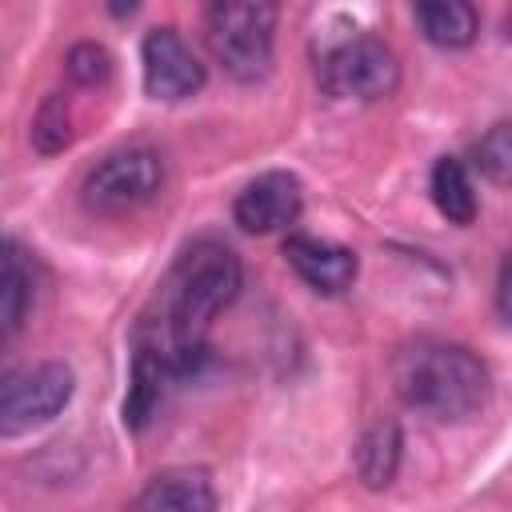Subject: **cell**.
Returning <instances> with one entry per match:
<instances>
[{
	"label": "cell",
	"mask_w": 512,
	"mask_h": 512,
	"mask_svg": "<svg viewBox=\"0 0 512 512\" xmlns=\"http://www.w3.org/2000/svg\"><path fill=\"white\" fill-rule=\"evenodd\" d=\"M280 0H204V44L212 60L240 84H256L272 68Z\"/></svg>",
	"instance_id": "cell-3"
},
{
	"label": "cell",
	"mask_w": 512,
	"mask_h": 512,
	"mask_svg": "<svg viewBox=\"0 0 512 512\" xmlns=\"http://www.w3.org/2000/svg\"><path fill=\"white\" fill-rule=\"evenodd\" d=\"M64 72H68V80L80 84V88H100V84L112 76V52H108L104 44H96V40H80V44L68 48Z\"/></svg>",
	"instance_id": "cell-18"
},
{
	"label": "cell",
	"mask_w": 512,
	"mask_h": 512,
	"mask_svg": "<svg viewBox=\"0 0 512 512\" xmlns=\"http://www.w3.org/2000/svg\"><path fill=\"white\" fill-rule=\"evenodd\" d=\"M32 300H36L32 268L24 260V248L8 236L4 240V276H0V332H4V340H12L20 332Z\"/></svg>",
	"instance_id": "cell-15"
},
{
	"label": "cell",
	"mask_w": 512,
	"mask_h": 512,
	"mask_svg": "<svg viewBox=\"0 0 512 512\" xmlns=\"http://www.w3.org/2000/svg\"><path fill=\"white\" fill-rule=\"evenodd\" d=\"M416 24L436 48H468L480 32L476 0H412Z\"/></svg>",
	"instance_id": "cell-13"
},
{
	"label": "cell",
	"mask_w": 512,
	"mask_h": 512,
	"mask_svg": "<svg viewBox=\"0 0 512 512\" xmlns=\"http://www.w3.org/2000/svg\"><path fill=\"white\" fill-rule=\"evenodd\" d=\"M504 36L512 40V8H508V16H504Z\"/></svg>",
	"instance_id": "cell-21"
},
{
	"label": "cell",
	"mask_w": 512,
	"mask_h": 512,
	"mask_svg": "<svg viewBox=\"0 0 512 512\" xmlns=\"http://www.w3.org/2000/svg\"><path fill=\"white\" fill-rule=\"evenodd\" d=\"M140 68H144V92L152 100H188L204 88V64L188 48V40L176 28H148L140 44Z\"/></svg>",
	"instance_id": "cell-7"
},
{
	"label": "cell",
	"mask_w": 512,
	"mask_h": 512,
	"mask_svg": "<svg viewBox=\"0 0 512 512\" xmlns=\"http://www.w3.org/2000/svg\"><path fill=\"white\" fill-rule=\"evenodd\" d=\"M168 376H176L168 352H160V348H152V344H140V348L132 352L128 392H124V408H120V412H124V428L140 432V428L156 416V408H160V400H164Z\"/></svg>",
	"instance_id": "cell-11"
},
{
	"label": "cell",
	"mask_w": 512,
	"mask_h": 512,
	"mask_svg": "<svg viewBox=\"0 0 512 512\" xmlns=\"http://www.w3.org/2000/svg\"><path fill=\"white\" fill-rule=\"evenodd\" d=\"M164 184V160L148 144H128L96 160L80 184V204L92 216L116 220L144 208Z\"/></svg>",
	"instance_id": "cell-5"
},
{
	"label": "cell",
	"mask_w": 512,
	"mask_h": 512,
	"mask_svg": "<svg viewBox=\"0 0 512 512\" xmlns=\"http://www.w3.org/2000/svg\"><path fill=\"white\" fill-rule=\"evenodd\" d=\"M240 256L220 240H196L180 252L164 284V332L172 372H188L204 356V336L212 320L240 292Z\"/></svg>",
	"instance_id": "cell-1"
},
{
	"label": "cell",
	"mask_w": 512,
	"mask_h": 512,
	"mask_svg": "<svg viewBox=\"0 0 512 512\" xmlns=\"http://www.w3.org/2000/svg\"><path fill=\"white\" fill-rule=\"evenodd\" d=\"M472 164L484 180L512 188V120L492 124L476 144H472Z\"/></svg>",
	"instance_id": "cell-17"
},
{
	"label": "cell",
	"mask_w": 512,
	"mask_h": 512,
	"mask_svg": "<svg viewBox=\"0 0 512 512\" xmlns=\"http://www.w3.org/2000/svg\"><path fill=\"white\" fill-rule=\"evenodd\" d=\"M400 456H404V436H400V424L396 420H376L352 448V468H356V480L368 488V492H380L396 480L400 472Z\"/></svg>",
	"instance_id": "cell-12"
},
{
	"label": "cell",
	"mask_w": 512,
	"mask_h": 512,
	"mask_svg": "<svg viewBox=\"0 0 512 512\" xmlns=\"http://www.w3.org/2000/svg\"><path fill=\"white\" fill-rule=\"evenodd\" d=\"M496 312L512 324V252L500 260V272H496Z\"/></svg>",
	"instance_id": "cell-19"
},
{
	"label": "cell",
	"mask_w": 512,
	"mask_h": 512,
	"mask_svg": "<svg viewBox=\"0 0 512 512\" xmlns=\"http://www.w3.org/2000/svg\"><path fill=\"white\" fill-rule=\"evenodd\" d=\"M76 376L64 360H44L24 372H12L0 392V436H20L68 408Z\"/></svg>",
	"instance_id": "cell-6"
},
{
	"label": "cell",
	"mask_w": 512,
	"mask_h": 512,
	"mask_svg": "<svg viewBox=\"0 0 512 512\" xmlns=\"http://www.w3.org/2000/svg\"><path fill=\"white\" fill-rule=\"evenodd\" d=\"M304 208V192H300V180L284 168H272V172H260L252 176L236 200H232V220L240 232L248 236H268V232H280L288 224H296Z\"/></svg>",
	"instance_id": "cell-8"
},
{
	"label": "cell",
	"mask_w": 512,
	"mask_h": 512,
	"mask_svg": "<svg viewBox=\"0 0 512 512\" xmlns=\"http://www.w3.org/2000/svg\"><path fill=\"white\" fill-rule=\"evenodd\" d=\"M28 144L40 156H60L72 144V104L64 92H48L28 124Z\"/></svg>",
	"instance_id": "cell-16"
},
{
	"label": "cell",
	"mask_w": 512,
	"mask_h": 512,
	"mask_svg": "<svg viewBox=\"0 0 512 512\" xmlns=\"http://www.w3.org/2000/svg\"><path fill=\"white\" fill-rule=\"evenodd\" d=\"M284 260L288 268L320 296H340L352 288L356 272H360V260L352 248L344 244H332V240H320V236H308V232H288L284 236Z\"/></svg>",
	"instance_id": "cell-9"
},
{
	"label": "cell",
	"mask_w": 512,
	"mask_h": 512,
	"mask_svg": "<svg viewBox=\"0 0 512 512\" xmlns=\"http://www.w3.org/2000/svg\"><path fill=\"white\" fill-rule=\"evenodd\" d=\"M136 508H144V512H212L216 488L204 468H164L136 496Z\"/></svg>",
	"instance_id": "cell-10"
},
{
	"label": "cell",
	"mask_w": 512,
	"mask_h": 512,
	"mask_svg": "<svg viewBox=\"0 0 512 512\" xmlns=\"http://www.w3.org/2000/svg\"><path fill=\"white\" fill-rule=\"evenodd\" d=\"M392 388L404 408L440 424H460L488 404L492 380L472 348L420 336L392 356Z\"/></svg>",
	"instance_id": "cell-2"
},
{
	"label": "cell",
	"mask_w": 512,
	"mask_h": 512,
	"mask_svg": "<svg viewBox=\"0 0 512 512\" xmlns=\"http://www.w3.org/2000/svg\"><path fill=\"white\" fill-rule=\"evenodd\" d=\"M136 8H140V0H108V12H112L116 20H128Z\"/></svg>",
	"instance_id": "cell-20"
},
{
	"label": "cell",
	"mask_w": 512,
	"mask_h": 512,
	"mask_svg": "<svg viewBox=\"0 0 512 512\" xmlns=\"http://www.w3.org/2000/svg\"><path fill=\"white\" fill-rule=\"evenodd\" d=\"M316 80L336 100L372 104V100H384V96L396 92V84H400V60H396V52L380 36L352 32V36L332 40L320 52Z\"/></svg>",
	"instance_id": "cell-4"
},
{
	"label": "cell",
	"mask_w": 512,
	"mask_h": 512,
	"mask_svg": "<svg viewBox=\"0 0 512 512\" xmlns=\"http://www.w3.org/2000/svg\"><path fill=\"white\" fill-rule=\"evenodd\" d=\"M428 192H432L436 212H440L448 224H456V228H468V224L476 220V212H480L472 176H468L464 160H456V156H440V160L432 164Z\"/></svg>",
	"instance_id": "cell-14"
}]
</instances>
